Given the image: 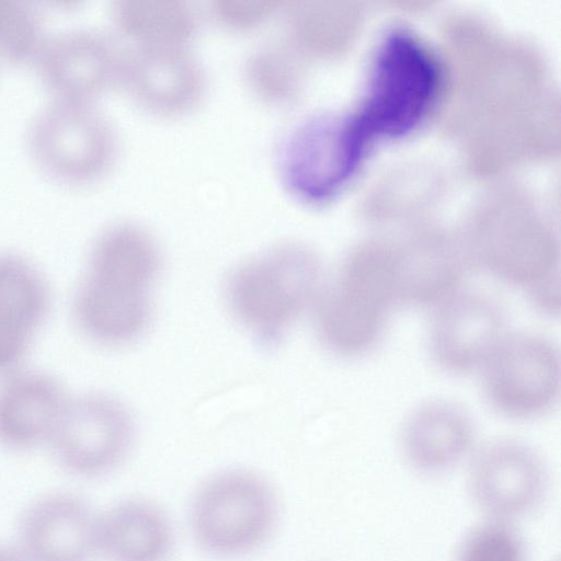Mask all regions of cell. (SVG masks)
Here are the masks:
<instances>
[{
  "label": "cell",
  "instance_id": "cell-1",
  "mask_svg": "<svg viewBox=\"0 0 561 561\" xmlns=\"http://www.w3.org/2000/svg\"><path fill=\"white\" fill-rule=\"evenodd\" d=\"M160 251L141 224L118 220L94 238L73 291L71 316L79 331L105 346L139 337L151 316V291Z\"/></svg>",
  "mask_w": 561,
  "mask_h": 561
},
{
  "label": "cell",
  "instance_id": "cell-2",
  "mask_svg": "<svg viewBox=\"0 0 561 561\" xmlns=\"http://www.w3.org/2000/svg\"><path fill=\"white\" fill-rule=\"evenodd\" d=\"M321 282L316 253L286 241L240 264L227 282L226 296L234 318L256 343L273 348L320 294Z\"/></svg>",
  "mask_w": 561,
  "mask_h": 561
},
{
  "label": "cell",
  "instance_id": "cell-3",
  "mask_svg": "<svg viewBox=\"0 0 561 561\" xmlns=\"http://www.w3.org/2000/svg\"><path fill=\"white\" fill-rule=\"evenodd\" d=\"M399 304L393 249L379 243L358 247L320 291V340L336 355H363L377 344Z\"/></svg>",
  "mask_w": 561,
  "mask_h": 561
},
{
  "label": "cell",
  "instance_id": "cell-4",
  "mask_svg": "<svg viewBox=\"0 0 561 561\" xmlns=\"http://www.w3.org/2000/svg\"><path fill=\"white\" fill-rule=\"evenodd\" d=\"M436 57L407 31H393L380 44L358 110L351 123L369 147L379 137H400L428 115L442 88Z\"/></svg>",
  "mask_w": 561,
  "mask_h": 561
},
{
  "label": "cell",
  "instance_id": "cell-5",
  "mask_svg": "<svg viewBox=\"0 0 561 561\" xmlns=\"http://www.w3.org/2000/svg\"><path fill=\"white\" fill-rule=\"evenodd\" d=\"M278 499L261 474L228 469L205 480L188 511L191 535L197 547L218 560H237L260 550L273 535Z\"/></svg>",
  "mask_w": 561,
  "mask_h": 561
},
{
  "label": "cell",
  "instance_id": "cell-6",
  "mask_svg": "<svg viewBox=\"0 0 561 561\" xmlns=\"http://www.w3.org/2000/svg\"><path fill=\"white\" fill-rule=\"evenodd\" d=\"M26 146L43 173L58 183L79 186L111 171L119 138L96 103L51 99L31 119Z\"/></svg>",
  "mask_w": 561,
  "mask_h": 561
},
{
  "label": "cell",
  "instance_id": "cell-7",
  "mask_svg": "<svg viewBox=\"0 0 561 561\" xmlns=\"http://www.w3.org/2000/svg\"><path fill=\"white\" fill-rule=\"evenodd\" d=\"M366 152L346 115L313 113L279 136L274 149L276 174L295 199L319 205L343 190Z\"/></svg>",
  "mask_w": 561,
  "mask_h": 561
},
{
  "label": "cell",
  "instance_id": "cell-8",
  "mask_svg": "<svg viewBox=\"0 0 561 561\" xmlns=\"http://www.w3.org/2000/svg\"><path fill=\"white\" fill-rule=\"evenodd\" d=\"M489 405L515 421L543 416L560 394V353L535 333L507 334L479 370Z\"/></svg>",
  "mask_w": 561,
  "mask_h": 561
},
{
  "label": "cell",
  "instance_id": "cell-9",
  "mask_svg": "<svg viewBox=\"0 0 561 561\" xmlns=\"http://www.w3.org/2000/svg\"><path fill=\"white\" fill-rule=\"evenodd\" d=\"M133 442L126 408L107 394L88 392L69 397L47 448L64 472L91 480L117 469Z\"/></svg>",
  "mask_w": 561,
  "mask_h": 561
},
{
  "label": "cell",
  "instance_id": "cell-10",
  "mask_svg": "<svg viewBox=\"0 0 561 561\" xmlns=\"http://www.w3.org/2000/svg\"><path fill=\"white\" fill-rule=\"evenodd\" d=\"M467 490L481 517L516 523L543 502L548 472L540 455L511 438L488 442L468 459Z\"/></svg>",
  "mask_w": 561,
  "mask_h": 561
},
{
  "label": "cell",
  "instance_id": "cell-11",
  "mask_svg": "<svg viewBox=\"0 0 561 561\" xmlns=\"http://www.w3.org/2000/svg\"><path fill=\"white\" fill-rule=\"evenodd\" d=\"M118 85L146 112L179 117L201 104L208 77L190 45H131L122 55Z\"/></svg>",
  "mask_w": 561,
  "mask_h": 561
},
{
  "label": "cell",
  "instance_id": "cell-12",
  "mask_svg": "<svg viewBox=\"0 0 561 561\" xmlns=\"http://www.w3.org/2000/svg\"><path fill=\"white\" fill-rule=\"evenodd\" d=\"M99 514L76 492H46L22 510L11 541L24 561H98Z\"/></svg>",
  "mask_w": 561,
  "mask_h": 561
},
{
  "label": "cell",
  "instance_id": "cell-13",
  "mask_svg": "<svg viewBox=\"0 0 561 561\" xmlns=\"http://www.w3.org/2000/svg\"><path fill=\"white\" fill-rule=\"evenodd\" d=\"M122 55L105 34L71 28L47 36L33 64L53 100L96 103L118 85Z\"/></svg>",
  "mask_w": 561,
  "mask_h": 561
},
{
  "label": "cell",
  "instance_id": "cell-14",
  "mask_svg": "<svg viewBox=\"0 0 561 561\" xmlns=\"http://www.w3.org/2000/svg\"><path fill=\"white\" fill-rule=\"evenodd\" d=\"M433 309L427 346L444 371L459 375L480 370L506 335L503 310L483 294L459 289Z\"/></svg>",
  "mask_w": 561,
  "mask_h": 561
},
{
  "label": "cell",
  "instance_id": "cell-15",
  "mask_svg": "<svg viewBox=\"0 0 561 561\" xmlns=\"http://www.w3.org/2000/svg\"><path fill=\"white\" fill-rule=\"evenodd\" d=\"M472 260L497 279L524 290L559 272V250L541 224L522 217H493L472 231Z\"/></svg>",
  "mask_w": 561,
  "mask_h": 561
},
{
  "label": "cell",
  "instance_id": "cell-16",
  "mask_svg": "<svg viewBox=\"0 0 561 561\" xmlns=\"http://www.w3.org/2000/svg\"><path fill=\"white\" fill-rule=\"evenodd\" d=\"M68 400L59 380L42 370L20 368L0 378V447H47Z\"/></svg>",
  "mask_w": 561,
  "mask_h": 561
},
{
  "label": "cell",
  "instance_id": "cell-17",
  "mask_svg": "<svg viewBox=\"0 0 561 561\" xmlns=\"http://www.w3.org/2000/svg\"><path fill=\"white\" fill-rule=\"evenodd\" d=\"M474 424L460 404L431 400L415 408L404 421L400 449L408 467L423 477L445 474L474 450Z\"/></svg>",
  "mask_w": 561,
  "mask_h": 561
},
{
  "label": "cell",
  "instance_id": "cell-18",
  "mask_svg": "<svg viewBox=\"0 0 561 561\" xmlns=\"http://www.w3.org/2000/svg\"><path fill=\"white\" fill-rule=\"evenodd\" d=\"M175 533L156 503L119 500L99 514V552L104 561H170Z\"/></svg>",
  "mask_w": 561,
  "mask_h": 561
},
{
  "label": "cell",
  "instance_id": "cell-19",
  "mask_svg": "<svg viewBox=\"0 0 561 561\" xmlns=\"http://www.w3.org/2000/svg\"><path fill=\"white\" fill-rule=\"evenodd\" d=\"M393 255L400 304L434 308L459 290L465 260L449 240L422 236L393 249Z\"/></svg>",
  "mask_w": 561,
  "mask_h": 561
},
{
  "label": "cell",
  "instance_id": "cell-20",
  "mask_svg": "<svg viewBox=\"0 0 561 561\" xmlns=\"http://www.w3.org/2000/svg\"><path fill=\"white\" fill-rule=\"evenodd\" d=\"M111 16L131 45H190L201 26L197 9L181 0H118Z\"/></svg>",
  "mask_w": 561,
  "mask_h": 561
},
{
  "label": "cell",
  "instance_id": "cell-21",
  "mask_svg": "<svg viewBox=\"0 0 561 561\" xmlns=\"http://www.w3.org/2000/svg\"><path fill=\"white\" fill-rule=\"evenodd\" d=\"M305 58L283 37L253 46L242 62L250 93L273 107H289L305 85Z\"/></svg>",
  "mask_w": 561,
  "mask_h": 561
},
{
  "label": "cell",
  "instance_id": "cell-22",
  "mask_svg": "<svg viewBox=\"0 0 561 561\" xmlns=\"http://www.w3.org/2000/svg\"><path fill=\"white\" fill-rule=\"evenodd\" d=\"M50 307L51 291L42 271L23 254L0 250V317L35 335Z\"/></svg>",
  "mask_w": 561,
  "mask_h": 561
},
{
  "label": "cell",
  "instance_id": "cell-23",
  "mask_svg": "<svg viewBox=\"0 0 561 561\" xmlns=\"http://www.w3.org/2000/svg\"><path fill=\"white\" fill-rule=\"evenodd\" d=\"M453 561H527L516 523L481 517L456 543Z\"/></svg>",
  "mask_w": 561,
  "mask_h": 561
},
{
  "label": "cell",
  "instance_id": "cell-24",
  "mask_svg": "<svg viewBox=\"0 0 561 561\" xmlns=\"http://www.w3.org/2000/svg\"><path fill=\"white\" fill-rule=\"evenodd\" d=\"M47 35L38 10L20 0H0V61L34 62Z\"/></svg>",
  "mask_w": 561,
  "mask_h": 561
},
{
  "label": "cell",
  "instance_id": "cell-25",
  "mask_svg": "<svg viewBox=\"0 0 561 561\" xmlns=\"http://www.w3.org/2000/svg\"><path fill=\"white\" fill-rule=\"evenodd\" d=\"M287 3L278 0H214L209 15L222 27L247 32L283 14Z\"/></svg>",
  "mask_w": 561,
  "mask_h": 561
},
{
  "label": "cell",
  "instance_id": "cell-26",
  "mask_svg": "<svg viewBox=\"0 0 561 561\" xmlns=\"http://www.w3.org/2000/svg\"><path fill=\"white\" fill-rule=\"evenodd\" d=\"M34 335L0 317V378L21 368Z\"/></svg>",
  "mask_w": 561,
  "mask_h": 561
},
{
  "label": "cell",
  "instance_id": "cell-27",
  "mask_svg": "<svg viewBox=\"0 0 561 561\" xmlns=\"http://www.w3.org/2000/svg\"><path fill=\"white\" fill-rule=\"evenodd\" d=\"M533 307L545 316L560 313V273L549 276L525 290Z\"/></svg>",
  "mask_w": 561,
  "mask_h": 561
},
{
  "label": "cell",
  "instance_id": "cell-28",
  "mask_svg": "<svg viewBox=\"0 0 561 561\" xmlns=\"http://www.w3.org/2000/svg\"><path fill=\"white\" fill-rule=\"evenodd\" d=\"M0 561H24L11 540H0Z\"/></svg>",
  "mask_w": 561,
  "mask_h": 561
}]
</instances>
